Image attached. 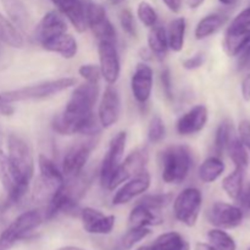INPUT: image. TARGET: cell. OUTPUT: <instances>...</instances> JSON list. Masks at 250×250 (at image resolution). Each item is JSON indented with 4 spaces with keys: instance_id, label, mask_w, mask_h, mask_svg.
Instances as JSON below:
<instances>
[{
    "instance_id": "1",
    "label": "cell",
    "mask_w": 250,
    "mask_h": 250,
    "mask_svg": "<svg viewBox=\"0 0 250 250\" xmlns=\"http://www.w3.org/2000/svg\"><path fill=\"white\" fill-rule=\"evenodd\" d=\"M99 98V83L85 82L73 89L62 112L51 121V128L61 136H95L102 126L94 114Z\"/></svg>"
},
{
    "instance_id": "2",
    "label": "cell",
    "mask_w": 250,
    "mask_h": 250,
    "mask_svg": "<svg viewBox=\"0 0 250 250\" xmlns=\"http://www.w3.org/2000/svg\"><path fill=\"white\" fill-rule=\"evenodd\" d=\"M159 161L164 182L168 185H180L188 177L192 168V151L187 146L175 144L161 151Z\"/></svg>"
},
{
    "instance_id": "3",
    "label": "cell",
    "mask_w": 250,
    "mask_h": 250,
    "mask_svg": "<svg viewBox=\"0 0 250 250\" xmlns=\"http://www.w3.org/2000/svg\"><path fill=\"white\" fill-rule=\"evenodd\" d=\"M77 83L73 77H62L58 80L44 81V82L36 83V84L27 85V87L19 88V89L6 90L0 93V100L6 104L19 102H28V100H41L51 98L54 95L67 90Z\"/></svg>"
},
{
    "instance_id": "4",
    "label": "cell",
    "mask_w": 250,
    "mask_h": 250,
    "mask_svg": "<svg viewBox=\"0 0 250 250\" xmlns=\"http://www.w3.org/2000/svg\"><path fill=\"white\" fill-rule=\"evenodd\" d=\"M38 167L39 177L34 185L33 199L46 205L62 189L66 180L55 163L43 154L38 156Z\"/></svg>"
},
{
    "instance_id": "5",
    "label": "cell",
    "mask_w": 250,
    "mask_h": 250,
    "mask_svg": "<svg viewBox=\"0 0 250 250\" xmlns=\"http://www.w3.org/2000/svg\"><path fill=\"white\" fill-rule=\"evenodd\" d=\"M6 154L20 181L29 186L34 176V159L26 141L17 134H10L7 138Z\"/></svg>"
},
{
    "instance_id": "6",
    "label": "cell",
    "mask_w": 250,
    "mask_h": 250,
    "mask_svg": "<svg viewBox=\"0 0 250 250\" xmlns=\"http://www.w3.org/2000/svg\"><path fill=\"white\" fill-rule=\"evenodd\" d=\"M43 220L44 215L38 210L22 212L0 234V250H10L17 242L27 238L41 226Z\"/></svg>"
},
{
    "instance_id": "7",
    "label": "cell",
    "mask_w": 250,
    "mask_h": 250,
    "mask_svg": "<svg viewBox=\"0 0 250 250\" xmlns=\"http://www.w3.org/2000/svg\"><path fill=\"white\" fill-rule=\"evenodd\" d=\"M202 205V192L195 187H188L173 200V214L181 224L193 227L197 225L199 219Z\"/></svg>"
},
{
    "instance_id": "8",
    "label": "cell",
    "mask_w": 250,
    "mask_h": 250,
    "mask_svg": "<svg viewBox=\"0 0 250 250\" xmlns=\"http://www.w3.org/2000/svg\"><path fill=\"white\" fill-rule=\"evenodd\" d=\"M148 161L149 151L146 146H142V148L132 151L124 161H121L119 167L115 170L114 175H112L111 180L109 182V186H107V189H115L124 182H126L127 180L146 171Z\"/></svg>"
},
{
    "instance_id": "9",
    "label": "cell",
    "mask_w": 250,
    "mask_h": 250,
    "mask_svg": "<svg viewBox=\"0 0 250 250\" xmlns=\"http://www.w3.org/2000/svg\"><path fill=\"white\" fill-rule=\"evenodd\" d=\"M95 146V141L88 139L75 144L66 151L62 159V173L65 178L71 180L81 176Z\"/></svg>"
},
{
    "instance_id": "10",
    "label": "cell",
    "mask_w": 250,
    "mask_h": 250,
    "mask_svg": "<svg viewBox=\"0 0 250 250\" xmlns=\"http://www.w3.org/2000/svg\"><path fill=\"white\" fill-rule=\"evenodd\" d=\"M87 26L98 42L107 41L116 43V29L107 17L106 10L94 0H90L87 5Z\"/></svg>"
},
{
    "instance_id": "11",
    "label": "cell",
    "mask_w": 250,
    "mask_h": 250,
    "mask_svg": "<svg viewBox=\"0 0 250 250\" xmlns=\"http://www.w3.org/2000/svg\"><path fill=\"white\" fill-rule=\"evenodd\" d=\"M127 143V133L125 131L119 132L112 137L111 142L109 144L106 154L103 159L102 166H100V183L103 187L107 189L110 180L114 175L115 170L119 167L124 159L125 149H126Z\"/></svg>"
},
{
    "instance_id": "12",
    "label": "cell",
    "mask_w": 250,
    "mask_h": 250,
    "mask_svg": "<svg viewBox=\"0 0 250 250\" xmlns=\"http://www.w3.org/2000/svg\"><path fill=\"white\" fill-rule=\"evenodd\" d=\"M98 55L102 77L107 84H115L121 73V62L116 43L107 41L98 42Z\"/></svg>"
},
{
    "instance_id": "13",
    "label": "cell",
    "mask_w": 250,
    "mask_h": 250,
    "mask_svg": "<svg viewBox=\"0 0 250 250\" xmlns=\"http://www.w3.org/2000/svg\"><path fill=\"white\" fill-rule=\"evenodd\" d=\"M208 220L212 226L221 229H232L243 222L244 212L239 207L229 203L216 202L208 211Z\"/></svg>"
},
{
    "instance_id": "14",
    "label": "cell",
    "mask_w": 250,
    "mask_h": 250,
    "mask_svg": "<svg viewBox=\"0 0 250 250\" xmlns=\"http://www.w3.org/2000/svg\"><path fill=\"white\" fill-rule=\"evenodd\" d=\"M0 181L7 194V200L11 204L19 203L28 192L29 186L20 181L10 164L7 154L2 149H0Z\"/></svg>"
},
{
    "instance_id": "15",
    "label": "cell",
    "mask_w": 250,
    "mask_h": 250,
    "mask_svg": "<svg viewBox=\"0 0 250 250\" xmlns=\"http://www.w3.org/2000/svg\"><path fill=\"white\" fill-rule=\"evenodd\" d=\"M121 115V98L114 84H109L100 99L98 120L102 128H111Z\"/></svg>"
},
{
    "instance_id": "16",
    "label": "cell",
    "mask_w": 250,
    "mask_h": 250,
    "mask_svg": "<svg viewBox=\"0 0 250 250\" xmlns=\"http://www.w3.org/2000/svg\"><path fill=\"white\" fill-rule=\"evenodd\" d=\"M150 183L151 177L148 171L146 170L143 172L138 173L137 176H134V177L129 178L126 182L122 183L121 186H119L120 188L115 192L114 197H112V204H128L134 198L148 192V189L150 188Z\"/></svg>"
},
{
    "instance_id": "17",
    "label": "cell",
    "mask_w": 250,
    "mask_h": 250,
    "mask_svg": "<svg viewBox=\"0 0 250 250\" xmlns=\"http://www.w3.org/2000/svg\"><path fill=\"white\" fill-rule=\"evenodd\" d=\"M67 32V23L63 17V15L60 11H49L42 17L41 21L37 23L36 27H33V34L34 39L38 42L39 44H43L44 42L49 41V39L54 38V37L59 36Z\"/></svg>"
},
{
    "instance_id": "18",
    "label": "cell",
    "mask_w": 250,
    "mask_h": 250,
    "mask_svg": "<svg viewBox=\"0 0 250 250\" xmlns=\"http://www.w3.org/2000/svg\"><path fill=\"white\" fill-rule=\"evenodd\" d=\"M83 229L90 234H109L115 227L114 215H105L94 208H84L80 211Z\"/></svg>"
},
{
    "instance_id": "19",
    "label": "cell",
    "mask_w": 250,
    "mask_h": 250,
    "mask_svg": "<svg viewBox=\"0 0 250 250\" xmlns=\"http://www.w3.org/2000/svg\"><path fill=\"white\" fill-rule=\"evenodd\" d=\"M154 84V73L149 65L138 63L131 77L132 95L139 104H146L150 99Z\"/></svg>"
},
{
    "instance_id": "20",
    "label": "cell",
    "mask_w": 250,
    "mask_h": 250,
    "mask_svg": "<svg viewBox=\"0 0 250 250\" xmlns=\"http://www.w3.org/2000/svg\"><path fill=\"white\" fill-rule=\"evenodd\" d=\"M209 120V111L205 105L193 106L182 115L176 122V129L181 136H193L205 128Z\"/></svg>"
},
{
    "instance_id": "21",
    "label": "cell",
    "mask_w": 250,
    "mask_h": 250,
    "mask_svg": "<svg viewBox=\"0 0 250 250\" xmlns=\"http://www.w3.org/2000/svg\"><path fill=\"white\" fill-rule=\"evenodd\" d=\"M90 0H58L55 6L70 21L73 28L83 33L87 26V5Z\"/></svg>"
},
{
    "instance_id": "22",
    "label": "cell",
    "mask_w": 250,
    "mask_h": 250,
    "mask_svg": "<svg viewBox=\"0 0 250 250\" xmlns=\"http://www.w3.org/2000/svg\"><path fill=\"white\" fill-rule=\"evenodd\" d=\"M9 21L22 34L33 31L32 17L22 0H0Z\"/></svg>"
},
{
    "instance_id": "23",
    "label": "cell",
    "mask_w": 250,
    "mask_h": 250,
    "mask_svg": "<svg viewBox=\"0 0 250 250\" xmlns=\"http://www.w3.org/2000/svg\"><path fill=\"white\" fill-rule=\"evenodd\" d=\"M42 48L50 53L59 54L63 59H73L78 51V43L75 37L65 32L44 42L42 44Z\"/></svg>"
},
{
    "instance_id": "24",
    "label": "cell",
    "mask_w": 250,
    "mask_h": 250,
    "mask_svg": "<svg viewBox=\"0 0 250 250\" xmlns=\"http://www.w3.org/2000/svg\"><path fill=\"white\" fill-rule=\"evenodd\" d=\"M161 222H163V217L160 216L158 210L151 209L142 203H138L132 209L128 216L129 227H150L160 225Z\"/></svg>"
},
{
    "instance_id": "25",
    "label": "cell",
    "mask_w": 250,
    "mask_h": 250,
    "mask_svg": "<svg viewBox=\"0 0 250 250\" xmlns=\"http://www.w3.org/2000/svg\"><path fill=\"white\" fill-rule=\"evenodd\" d=\"M229 17L221 12H214V14H209L205 17H203L199 22H198L197 27L194 31V37L198 41H203L205 38H209L210 36L216 33L222 26L227 22Z\"/></svg>"
},
{
    "instance_id": "26",
    "label": "cell",
    "mask_w": 250,
    "mask_h": 250,
    "mask_svg": "<svg viewBox=\"0 0 250 250\" xmlns=\"http://www.w3.org/2000/svg\"><path fill=\"white\" fill-rule=\"evenodd\" d=\"M187 22L185 17H177L168 23L166 28L168 48L175 53H180L185 46Z\"/></svg>"
},
{
    "instance_id": "27",
    "label": "cell",
    "mask_w": 250,
    "mask_h": 250,
    "mask_svg": "<svg viewBox=\"0 0 250 250\" xmlns=\"http://www.w3.org/2000/svg\"><path fill=\"white\" fill-rule=\"evenodd\" d=\"M225 151H227L229 159L234 164V167L243 168V170L248 167L249 155L248 151H247V146L242 143V141L239 139L238 134H236V132H233L232 136L229 137Z\"/></svg>"
},
{
    "instance_id": "28",
    "label": "cell",
    "mask_w": 250,
    "mask_h": 250,
    "mask_svg": "<svg viewBox=\"0 0 250 250\" xmlns=\"http://www.w3.org/2000/svg\"><path fill=\"white\" fill-rule=\"evenodd\" d=\"M225 168L226 166H225L224 161L220 159V156H209L199 166L198 176L202 182L212 183L221 177L222 173L225 172Z\"/></svg>"
},
{
    "instance_id": "29",
    "label": "cell",
    "mask_w": 250,
    "mask_h": 250,
    "mask_svg": "<svg viewBox=\"0 0 250 250\" xmlns=\"http://www.w3.org/2000/svg\"><path fill=\"white\" fill-rule=\"evenodd\" d=\"M148 48L149 51L158 58H164L166 55L170 48L165 27L158 23L151 27L148 34Z\"/></svg>"
},
{
    "instance_id": "30",
    "label": "cell",
    "mask_w": 250,
    "mask_h": 250,
    "mask_svg": "<svg viewBox=\"0 0 250 250\" xmlns=\"http://www.w3.org/2000/svg\"><path fill=\"white\" fill-rule=\"evenodd\" d=\"M244 172L243 168L234 167L229 175L222 180V189L232 200H239L244 193Z\"/></svg>"
},
{
    "instance_id": "31",
    "label": "cell",
    "mask_w": 250,
    "mask_h": 250,
    "mask_svg": "<svg viewBox=\"0 0 250 250\" xmlns=\"http://www.w3.org/2000/svg\"><path fill=\"white\" fill-rule=\"evenodd\" d=\"M150 247L153 250H190L189 243L175 231L160 234Z\"/></svg>"
},
{
    "instance_id": "32",
    "label": "cell",
    "mask_w": 250,
    "mask_h": 250,
    "mask_svg": "<svg viewBox=\"0 0 250 250\" xmlns=\"http://www.w3.org/2000/svg\"><path fill=\"white\" fill-rule=\"evenodd\" d=\"M0 42L11 48L20 49L24 45L23 34L15 28L6 16L0 12Z\"/></svg>"
},
{
    "instance_id": "33",
    "label": "cell",
    "mask_w": 250,
    "mask_h": 250,
    "mask_svg": "<svg viewBox=\"0 0 250 250\" xmlns=\"http://www.w3.org/2000/svg\"><path fill=\"white\" fill-rule=\"evenodd\" d=\"M151 233L149 227H129L128 231L120 237L112 250H131L136 244L143 241Z\"/></svg>"
},
{
    "instance_id": "34",
    "label": "cell",
    "mask_w": 250,
    "mask_h": 250,
    "mask_svg": "<svg viewBox=\"0 0 250 250\" xmlns=\"http://www.w3.org/2000/svg\"><path fill=\"white\" fill-rule=\"evenodd\" d=\"M208 239L216 250H237L236 241L225 229H212L208 232Z\"/></svg>"
},
{
    "instance_id": "35",
    "label": "cell",
    "mask_w": 250,
    "mask_h": 250,
    "mask_svg": "<svg viewBox=\"0 0 250 250\" xmlns=\"http://www.w3.org/2000/svg\"><path fill=\"white\" fill-rule=\"evenodd\" d=\"M234 132V127L233 124H232L229 120H224L221 124L219 125L216 129V133H215V142H214V146H215V151L217 154H222L226 149L227 142H229V137L232 136V133Z\"/></svg>"
},
{
    "instance_id": "36",
    "label": "cell",
    "mask_w": 250,
    "mask_h": 250,
    "mask_svg": "<svg viewBox=\"0 0 250 250\" xmlns=\"http://www.w3.org/2000/svg\"><path fill=\"white\" fill-rule=\"evenodd\" d=\"M165 122L159 115H154L148 126V141L151 144H158L163 142V139L165 138Z\"/></svg>"
},
{
    "instance_id": "37",
    "label": "cell",
    "mask_w": 250,
    "mask_h": 250,
    "mask_svg": "<svg viewBox=\"0 0 250 250\" xmlns=\"http://www.w3.org/2000/svg\"><path fill=\"white\" fill-rule=\"evenodd\" d=\"M137 17L146 27L151 28L158 23V12L148 1H141L137 6Z\"/></svg>"
},
{
    "instance_id": "38",
    "label": "cell",
    "mask_w": 250,
    "mask_h": 250,
    "mask_svg": "<svg viewBox=\"0 0 250 250\" xmlns=\"http://www.w3.org/2000/svg\"><path fill=\"white\" fill-rule=\"evenodd\" d=\"M172 199L173 197L170 193H155V194L144 195L138 203H142L154 210H160L161 208H165L166 205L170 204Z\"/></svg>"
},
{
    "instance_id": "39",
    "label": "cell",
    "mask_w": 250,
    "mask_h": 250,
    "mask_svg": "<svg viewBox=\"0 0 250 250\" xmlns=\"http://www.w3.org/2000/svg\"><path fill=\"white\" fill-rule=\"evenodd\" d=\"M78 73L85 82L99 83L100 78H102V71H100L99 65H94V63L82 65L78 68Z\"/></svg>"
},
{
    "instance_id": "40",
    "label": "cell",
    "mask_w": 250,
    "mask_h": 250,
    "mask_svg": "<svg viewBox=\"0 0 250 250\" xmlns=\"http://www.w3.org/2000/svg\"><path fill=\"white\" fill-rule=\"evenodd\" d=\"M119 20H120V24H121L122 29H124L128 36L137 37L136 21H134L133 14H132L128 9H124L120 11Z\"/></svg>"
},
{
    "instance_id": "41",
    "label": "cell",
    "mask_w": 250,
    "mask_h": 250,
    "mask_svg": "<svg viewBox=\"0 0 250 250\" xmlns=\"http://www.w3.org/2000/svg\"><path fill=\"white\" fill-rule=\"evenodd\" d=\"M227 29H232V31H246V29H250V6L242 10L232 20L231 24H229Z\"/></svg>"
},
{
    "instance_id": "42",
    "label": "cell",
    "mask_w": 250,
    "mask_h": 250,
    "mask_svg": "<svg viewBox=\"0 0 250 250\" xmlns=\"http://www.w3.org/2000/svg\"><path fill=\"white\" fill-rule=\"evenodd\" d=\"M205 60H207V56H205L204 53L199 51V53L194 54V55L189 56V58L186 59L185 61L182 62L183 68L188 71H193V70H198V68L202 67L204 65Z\"/></svg>"
},
{
    "instance_id": "43",
    "label": "cell",
    "mask_w": 250,
    "mask_h": 250,
    "mask_svg": "<svg viewBox=\"0 0 250 250\" xmlns=\"http://www.w3.org/2000/svg\"><path fill=\"white\" fill-rule=\"evenodd\" d=\"M160 81L161 85H163V90L165 97L168 100L173 99V93H172V78H171V72L167 67L164 68L160 73Z\"/></svg>"
},
{
    "instance_id": "44",
    "label": "cell",
    "mask_w": 250,
    "mask_h": 250,
    "mask_svg": "<svg viewBox=\"0 0 250 250\" xmlns=\"http://www.w3.org/2000/svg\"><path fill=\"white\" fill-rule=\"evenodd\" d=\"M238 137L242 143L250 149V121L243 120L238 126Z\"/></svg>"
},
{
    "instance_id": "45",
    "label": "cell",
    "mask_w": 250,
    "mask_h": 250,
    "mask_svg": "<svg viewBox=\"0 0 250 250\" xmlns=\"http://www.w3.org/2000/svg\"><path fill=\"white\" fill-rule=\"evenodd\" d=\"M241 92H242V98L244 99V102L249 103L250 102V73H248V75L243 78V81H242Z\"/></svg>"
},
{
    "instance_id": "46",
    "label": "cell",
    "mask_w": 250,
    "mask_h": 250,
    "mask_svg": "<svg viewBox=\"0 0 250 250\" xmlns=\"http://www.w3.org/2000/svg\"><path fill=\"white\" fill-rule=\"evenodd\" d=\"M163 2L170 11L175 12V14L180 12L181 7H182V0H163Z\"/></svg>"
},
{
    "instance_id": "47",
    "label": "cell",
    "mask_w": 250,
    "mask_h": 250,
    "mask_svg": "<svg viewBox=\"0 0 250 250\" xmlns=\"http://www.w3.org/2000/svg\"><path fill=\"white\" fill-rule=\"evenodd\" d=\"M14 112V107L10 104H6V103H2L0 100V115H5V116H9Z\"/></svg>"
},
{
    "instance_id": "48",
    "label": "cell",
    "mask_w": 250,
    "mask_h": 250,
    "mask_svg": "<svg viewBox=\"0 0 250 250\" xmlns=\"http://www.w3.org/2000/svg\"><path fill=\"white\" fill-rule=\"evenodd\" d=\"M204 1L205 0H186V2H187L190 9H198V7L204 4Z\"/></svg>"
},
{
    "instance_id": "49",
    "label": "cell",
    "mask_w": 250,
    "mask_h": 250,
    "mask_svg": "<svg viewBox=\"0 0 250 250\" xmlns=\"http://www.w3.org/2000/svg\"><path fill=\"white\" fill-rule=\"evenodd\" d=\"M194 250H216V249H215L210 243H202V242H199V243L195 244Z\"/></svg>"
},
{
    "instance_id": "50",
    "label": "cell",
    "mask_w": 250,
    "mask_h": 250,
    "mask_svg": "<svg viewBox=\"0 0 250 250\" xmlns=\"http://www.w3.org/2000/svg\"><path fill=\"white\" fill-rule=\"evenodd\" d=\"M219 1L221 2L222 5H225V6H233L238 0H219Z\"/></svg>"
},
{
    "instance_id": "51",
    "label": "cell",
    "mask_w": 250,
    "mask_h": 250,
    "mask_svg": "<svg viewBox=\"0 0 250 250\" xmlns=\"http://www.w3.org/2000/svg\"><path fill=\"white\" fill-rule=\"evenodd\" d=\"M56 250H84V249L78 248V247H62V248H59Z\"/></svg>"
},
{
    "instance_id": "52",
    "label": "cell",
    "mask_w": 250,
    "mask_h": 250,
    "mask_svg": "<svg viewBox=\"0 0 250 250\" xmlns=\"http://www.w3.org/2000/svg\"><path fill=\"white\" fill-rule=\"evenodd\" d=\"M136 250H153V249H151L150 246H143V247H139V248H137Z\"/></svg>"
},
{
    "instance_id": "53",
    "label": "cell",
    "mask_w": 250,
    "mask_h": 250,
    "mask_svg": "<svg viewBox=\"0 0 250 250\" xmlns=\"http://www.w3.org/2000/svg\"><path fill=\"white\" fill-rule=\"evenodd\" d=\"M110 1H111V4L117 5V4H120V2H121L122 0H110Z\"/></svg>"
},
{
    "instance_id": "54",
    "label": "cell",
    "mask_w": 250,
    "mask_h": 250,
    "mask_svg": "<svg viewBox=\"0 0 250 250\" xmlns=\"http://www.w3.org/2000/svg\"><path fill=\"white\" fill-rule=\"evenodd\" d=\"M56 1H58V0H51V2H53V4H54V5H55V4H56Z\"/></svg>"
},
{
    "instance_id": "55",
    "label": "cell",
    "mask_w": 250,
    "mask_h": 250,
    "mask_svg": "<svg viewBox=\"0 0 250 250\" xmlns=\"http://www.w3.org/2000/svg\"><path fill=\"white\" fill-rule=\"evenodd\" d=\"M249 250H250V249H249Z\"/></svg>"
}]
</instances>
